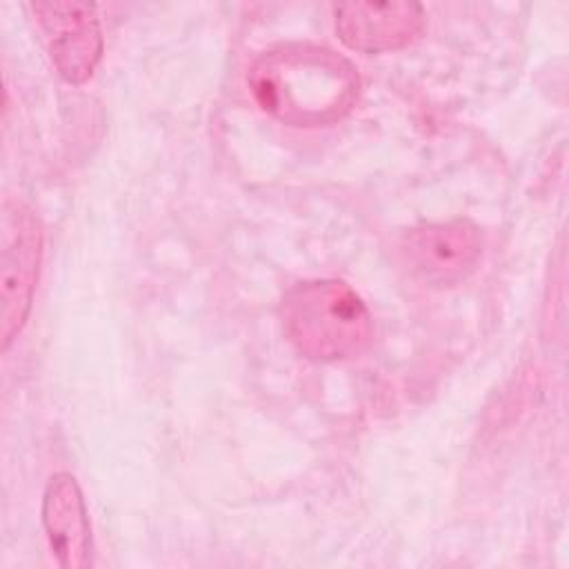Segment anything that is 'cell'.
Instances as JSON below:
<instances>
[{
	"label": "cell",
	"mask_w": 569,
	"mask_h": 569,
	"mask_svg": "<svg viewBox=\"0 0 569 569\" xmlns=\"http://www.w3.org/2000/svg\"><path fill=\"white\" fill-rule=\"evenodd\" d=\"M280 320L291 347L320 362L353 358L371 340V316L362 298L342 280H305L280 302Z\"/></svg>",
	"instance_id": "cell-2"
},
{
	"label": "cell",
	"mask_w": 569,
	"mask_h": 569,
	"mask_svg": "<svg viewBox=\"0 0 569 569\" xmlns=\"http://www.w3.org/2000/svg\"><path fill=\"white\" fill-rule=\"evenodd\" d=\"M42 525L49 547L64 569L91 565V527L82 491L71 473L49 478L42 496Z\"/></svg>",
	"instance_id": "cell-7"
},
{
	"label": "cell",
	"mask_w": 569,
	"mask_h": 569,
	"mask_svg": "<svg viewBox=\"0 0 569 569\" xmlns=\"http://www.w3.org/2000/svg\"><path fill=\"white\" fill-rule=\"evenodd\" d=\"M0 338L7 351L27 322L42 258V227L24 202L7 200L0 220Z\"/></svg>",
	"instance_id": "cell-3"
},
{
	"label": "cell",
	"mask_w": 569,
	"mask_h": 569,
	"mask_svg": "<svg viewBox=\"0 0 569 569\" xmlns=\"http://www.w3.org/2000/svg\"><path fill=\"white\" fill-rule=\"evenodd\" d=\"M333 13L340 40L362 53L402 49L425 29L422 7L409 0L342 2Z\"/></svg>",
	"instance_id": "cell-6"
},
{
	"label": "cell",
	"mask_w": 569,
	"mask_h": 569,
	"mask_svg": "<svg viewBox=\"0 0 569 569\" xmlns=\"http://www.w3.org/2000/svg\"><path fill=\"white\" fill-rule=\"evenodd\" d=\"M31 9L58 73L71 84L87 82L102 58V31L96 4L44 0L33 2Z\"/></svg>",
	"instance_id": "cell-5"
},
{
	"label": "cell",
	"mask_w": 569,
	"mask_h": 569,
	"mask_svg": "<svg viewBox=\"0 0 569 569\" xmlns=\"http://www.w3.org/2000/svg\"><path fill=\"white\" fill-rule=\"evenodd\" d=\"M247 82L264 113L293 127H322L345 118L360 89L356 67L345 56L309 42L264 51L251 64Z\"/></svg>",
	"instance_id": "cell-1"
},
{
	"label": "cell",
	"mask_w": 569,
	"mask_h": 569,
	"mask_svg": "<svg viewBox=\"0 0 569 569\" xmlns=\"http://www.w3.org/2000/svg\"><path fill=\"white\" fill-rule=\"evenodd\" d=\"M409 269L427 284L451 287L465 280L482 256V233L467 218L422 222L402 238Z\"/></svg>",
	"instance_id": "cell-4"
}]
</instances>
